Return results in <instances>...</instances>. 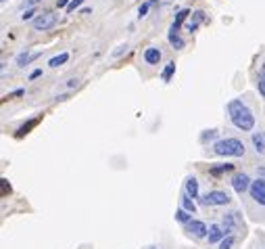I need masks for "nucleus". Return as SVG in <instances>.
<instances>
[{"label": "nucleus", "instance_id": "nucleus-1", "mask_svg": "<svg viewBox=\"0 0 265 249\" xmlns=\"http://www.w3.org/2000/svg\"><path fill=\"white\" fill-rule=\"evenodd\" d=\"M228 113H230L232 124H234L238 130H242V132H251V130L255 128V116H253V111H251L245 103H242V101H238V99L230 101Z\"/></svg>", "mask_w": 265, "mask_h": 249}, {"label": "nucleus", "instance_id": "nucleus-2", "mask_svg": "<svg viewBox=\"0 0 265 249\" xmlns=\"http://www.w3.org/2000/svg\"><path fill=\"white\" fill-rule=\"evenodd\" d=\"M213 153L222 157H242L245 155V143L238 139H224L213 145Z\"/></svg>", "mask_w": 265, "mask_h": 249}, {"label": "nucleus", "instance_id": "nucleus-3", "mask_svg": "<svg viewBox=\"0 0 265 249\" xmlns=\"http://www.w3.org/2000/svg\"><path fill=\"white\" fill-rule=\"evenodd\" d=\"M198 201H201L203 206H209V208H222V206H228L232 199H230V195L226 191H209Z\"/></svg>", "mask_w": 265, "mask_h": 249}, {"label": "nucleus", "instance_id": "nucleus-4", "mask_svg": "<svg viewBox=\"0 0 265 249\" xmlns=\"http://www.w3.org/2000/svg\"><path fill=\"white\" fill-rule=\"evenodd\" d=\"M57 15L55 13H42V15H38L34 21H32V28L36 30V32H44V30H50V28H55L57 26Z\"/></svg>", "mask_w": 265, "mask_h": 249}, {"label": "nucleus", "instance_id": "nucleus-5", "mask_svg": "<svg viewBox=\"0 0 265 249\" xmlns=\"http://www.w3.org/2000/svg\"><path fill=\"white\" fill-rule=\"evenodd\" d=\"M249 193H251V199H255V201L259 203V206L265 208V178H257V180H253Z\"/></svg>", "mask_w": 265, "mask_h": 249}, {"label": "nucleus", "instance_id": "nucleus-6", "mask_svg": "<svg viewBox=\"0 0 265 249\" xmlns=\"http://www.w3.org/2000/svg\"><path fill=\"white\" fill-rule=\"evenodd\" d=\"M251 183H253V180H251L249 174H245V172H238V174L232 176V189H234L238 195L247 193V191L251 189Z\"/></svg>", "mask_w": 265, "mask_h": 249}, {"label": "nucleus", "instance_id": "nucleus-7", "mask_svg": "<svg viewBox=\"0 0 265 249\" xmlns=\"http://www.w3.org/2000/svg\"><path fill=\"white\" fill-rule=\"evenodd\" d=\"M186 231H188L190 235H194L196 239H203V237H207V235H209L207 224H205V222H201V220H190V222L186 224Z\"/></svg>", "mask_w": 265, "mask_h": 249}, {"label": "nucleus", "instance_id": "nucleus-8", "mask_svg": "<svg viewBox=\"0 0 265 249\" xmlns=\"http://www.w3.org/2000/svg\"><path fill=\"white\" fill-rule=\"evenodd\" d=\"M207 237H209V243H222L226 239V233H224V229L219 224H211Z\"/></svg>", "mask_w": 265, "mask_h": 249}, {"label": "nucleus", "instance_id": "nucleus-9", "mask_svg": "<svg viewBox=\"0 0 265 249\" xmlns=\"http://www.w3.org/2000/svg\"><path fill=\"white\" fill-rule=\"evenodd\" d=\"M184 193L190 195L192 199H198V180L194 176H188L184 183Z\"/></svg>", "mask_w": 265, "mask_h": 249}, {"label": "nucleus", "instance_id": "nucleus-10", "mask_svg": "<svg viewBox=\"0 0 265 249\" xmlns=\"http://www.w3.org/2000/svg\"><path fill=\"white\" fill-rule=\"evenodd\" d=\"M144 61H146L148 65H159V61H161V51L154 49V47L146 49V51H144Z\"/></svg>", "mask_w": 265, "mask_h": 249}, {"label": "nucleus", "instance_id": "nucleus-11", "mask_svg": "<svg viewBox=\"0 0 265 249\" xmlns=\"http://www.w3.org/2000/svg\"><path fill=\"white\" fill-rule=\"evenodd\" d=\"M253 147L259 155H265V132H253Z\"/></svg>", "mask_w": 265, "mask_h": 249}, {"label": "nucleus", "instance_id": "nucleus-12", "mask_svg": "<svg viewBox=\"0 0 265 249\" xmlns=\"http://www.w3.org/2000/svg\"><path fill=\"white\" fill-rule=\"evenodd\" d=\"M38 57H40V53H28V51H25V53H19V55H17V65H19V67H25V65H30L32 61H36Z\"/></svg>", "mask_w": 265, "mask_h": 249}, {"label": "nucleus", "instance_id": "nucleus-13", "mask_svg": "<svg viewBox=\"0 0 265 249\" xmlns=\"http://www.w3.org/2000/svg\"><path fill=\"white\" fill-rule=\"evenodd\" d=\"M190 15V11L188 9H184V11H180L178 15H175V19H173V24H171V32H180V28H182V24H184V21H186V17Z\"/></svg>", "mask_w": 265, "mask_h": 249}, {"label": "nucleus", "instance_id": "nucleus-14", "mask_svg": "<svg viewBox=\"0 0 265 249\" xmlns=\"http://www.w3.org/2000/svg\"><path fill=\"white\" fill-rule=\"evenodd\" d=\"M167 40H169V44H171V47H173L175 51H182V49H184V40L180 38V34H178V32H171V30H169Z\"/></svg>", "mask_w": 265, "mask_h": 249}, {"label": "nucleus", "instance_id": "nucleus-15", "mask_svg": "<svg viewBox=\"0 0 265 249\" xmlns=\"http://www.w3.org/2000/svg\"><path fill=\"white\" fill-rule=\"evenodd\" d=\"M236 216H238V214H234V212H232V214H228V216L224 218V224H222L224 233H228V235H230V233L234 231V226H236Z\"/></svg>", "mask_w": 265, "mask_h": 249}, {"label": "nucleus", "instance_id": "nucleus-16", "mask_svg": "<svg viewBox=\"0 0 265 249\" xmlns=\"http://www.w3.org/2000/svg\"><path fill=\"white\" fill-rule=\"evenodd\" d=\"M232 170H234V164H217V166L211 168V174L213 176H222V174H228Z\"/></svg>", "mask_w": 265, "mask_h": 249}, {"label": "nucleus", "instance_id": "nucleus-17", "mask_svg": "<svg viewBox=\"0 0 265 249\" xmlns=\"http://www.w3.org/2000/svg\"><path fill=\"white\" fill-rule=\"evenodd\" d=\"M180 203H182V208H184V210H188L190 214H194V212H196V203H194V199H192L190 195H186V193H184V195H182V199H180Z\"/></svg>", "mask_w": 265, "mask_h": 249}, {"label": "nucleus", "instance_id": "nucleus-18", "mask_svg": "<svg viewBox=\"0 0 265 249\" xmlns=\"http://www.w3.org/2000/svg\"><path fill=\"white\" fill-rule=\"evenodd\" d=\"M175 220L182 222V224H188V222L192 220V216H190V212H188V210L180 208V210H175Z\"/></svg>", "mask_w": 265, "mask_h": 249}, {"label": "nucleus", "instance_id": "nucleus-19", "mask_svg": "<svg viewBox=\"0 0 265 249\" xmlns=\"http://www.w3.org/2000/svg\"><path fill=\"white\" fill-rule=\"evenodd\" d=\"M203 19H205V13H203V11H196V13H194V21H190V24H188V32H194Z\"/></svg>", "mask_w": 265, "mask_h": 249}, {"label": "nucleus", "instance_id": "nucleus-20", "mask_svg": "<svg viewBox=\"0 0 265 249\" xmlns=\"http://www.w3.org/2000/svg\"><path fill=\"white\" fill-rule=\"evenodd\" d=\"M67 59H69V55H67V53H61V55L52 57V59L48 61V65H50V67H59V65H63V63H67Z\"/></svg>", "mask_w": 265, "mask_h": 249}, {"label": "nucleus", "instance_id": "nucleus-21", "mask_svg": "<svg viewBox=\"0 0 265 249\" xmlns=\"http://www.w3.org/2000/svg\"><path fill=\"white\" fill-rule=\"evenodd\" d=\"M173 72H175V63L171 61V63H167V67H165L163 74H161L163 82H169V80H171V76H173Z\"/></svg>", "mask_w": 265, "mask_h": 249}, {"label": "nucleus", "instance_id": "nucleus-22", "mask_svg": "<svg viewBox=\"0 0 265 249\" xmlns=\"http://www.w3.org/2000/svg\"><path fill=\"white\" fill-rule=\"evenodd\" d=\"M36 124H38V120H30L28 124H23V126H21V128L17 130V137H23V134H28V132H30V130H32Z\"/></svg>", "mask_w": 265, "mask_h": 249}, {"label": "nucleus", "instance_id": "nucleus-23", "mask_svg": "<svg viewBox=\"0 0 265 249\" xmlns=\"http://www.w3.org/2000/svg\"><path fill=\"white\" fill-rule=\"evenodd\" d=\"M154 5V0H148V3H144V5H140V9H138V17L142 19V17H146V13H148V9Z\"/></svg>", "mask_w": 265, "mask_h": 249}, {"label": "nucleus", "instance_id": "nucleus-24", "mask_svg": "<svg viewBox=\"0 0 265 249\" xmlns=\"http://www.w3.org/2000/svg\"><path fill=\"white\" fill-rule=\"evenodd\" d=\"M213 139H217V130H207L201 137V143H207V141H213Z\"/></svg>", "mask_w": 265, "mask_h": 249}, {"label": "nucleus", "instance_id": "nucleus-25", "mask_svg": "<svg viewBox=\"0 0 265 249\" xmlns=\"http://www.w3.org/2000/svg\"><path fill=\"white\" fill-rule=\"evenodd\" d=\"M232 245H234V237H232V235H228L222 243H219V249H232Z\"/></svg>", "mask_w": 265, "mask_h": 249}, {"label": "nucleus", "instance_id": "nucleus-26", "mask_svg": "<svg viewBox=\"0 0 265 249\" xmlns=\"http://www.w3.org/2000/svg\"><path fill=\"white\" fill-rule=\"evenodd\" d=\"M257 88H259V93L265 97V72L259 76V80H257Z\"/></svg>", "mask_w": 265, "mask_h": 249}, {"label": "nucleus", "instance_id": "nucleus-27", "mask_svg": "<svg viewBox=\"0 0 265 249\" xmlns=\"http://www.w3.org/2000/svg\"><path fill=\"white\" fill-rule=\"evenodd\" d=\"M36 17H38V15H36V11H34V9H28L23 15H21V19H23V21H34Z\"/></svg>", "mask_w": 265, "mask_h": 249}, {"label": "nucleus", "instance_id": "nucleus-28", "mask_svg": "<svg viewBox=\"0 0 265 249\" xmlns=\"http://www.w3.org/2000/svg\"><path fill=\"white\" fill-rule=\"evenodd\" d=\"M84 3H86V0H71V3H69V7H67V11H69V13H73V11H75L77 7H82Z\"/></svg>", "mask_w": 265, "mask_h": 249}, {"label": "nucleus", "instance_id": "nucleus-29", "mask_svg": "<svg viewBox=\"0 0 265 249\" xmlns=\"http://www.w3.org/2000/svg\"><path fill=\"white\" fill-rule=\"evenodd\" d=\"M125 51H127V44H121V47H117V51L113 53V57H121Z\"/></svg>", "mask_w": 265, "mask_h": 249}, {"label": "nucleus", "instance_id": "nucleus-30", "mask_svg": "<svg viewBox=\"0 0 265 249\" xmlns=\"http://www.w3.org/2000/svg\"><path fill=\"white\" fill-rule=\"evenodd\" d=\"M69 3H71V0H57V7H59V9H67Z\"/></svg>", "mask_w": 265, "mask_h": 249}, {"label": "nucleus", "instance_id": "nucleus-31", "mask_svg": "<svg viewBox=\"0 0 265 249\" xmlns=\"http://www.w3.org/2000/svg\"><path fill=\"white\" fill-rule=\"evenodd\" d=\"M40 76H42V70H34L32 76H30V80H36V78H40Z\"/></svg>", "mask_w": 265, "mask_h": 249}, {"label": "nucleus", "instance_id": "nucleus-32", "mask_svg": "<svg viewBox=\"0 0 265 249\" xmlns=\"http://www.w3.org/2000/svg\"><path fill=\"white\" fill-rule=\"evenodd\" d=\"M40 0H25V7H34V5H38Z\"/></svg>", "mask_w": 265, "mask_h": 249}, {"label": "nucleus", "instance_id": "nucleus-33", "mask_svg": "<svg viewBox=\"0 0 265 249\" xmlns=\"http://www.w3.org/2000/svg\"><path fill=\"white\" fill-rule=\"evenodd\" d=\"M75 86H77V80H69L67 82V88H75Z\"/></svg>", "mask_w": 265, "mask_h": 249}, {"label": "nucleus", "instance_id": "nucleus-34", "mask_svg": "<svg viewBox=\"0 0 265 249\" xmlns=\"http://www.w3.org/2000/svg\"><path fill=\"white\" fill-rule=\"evenodd\" d=\"M67 99H69V95H59L57 97V101H67Z\"/></svg>", "mask_w": 265, "mask_h": 249}, {"label": "nucleus", "instance_id": "nucleus-35", "mask_svg": "<svg viewBox=\"0 0 265 249\" xmlns=\"http://www.w3.org/2000/svg\"><path fill=\"white\" fill-rule=\"evenodd\" d=\"M146 249H159V247H146Z\"/></svg>", "mask_w": 265, "mask_h": 249}, {"label": "nucleus", "instance_id": "nucleus-36", "mask_svg": "<svg viewBox=\"0 0 265 249\" xmlns=\"http://www.w3.org/2000/svg\"><path fill=\"white\" fill-rule=\"evenodd\" d=\"M263 72H265V63H263Z\"/></svg>", "mask_w": 265, "mask_h": 249}, {"label": "nucleus", "instance_id": "nucleus-37", "mask_svg": "<svg viewBox=\"0 0 265 249\" xmlns=\"http://www.w3.org/2000/svg\"><path fill=\"white\" fill-rule=\"evenodd\" d=\"M0 3H7V0H0Z\"/></svg>", "mask_w": 265, "mask_h": 249}]
</instances>
